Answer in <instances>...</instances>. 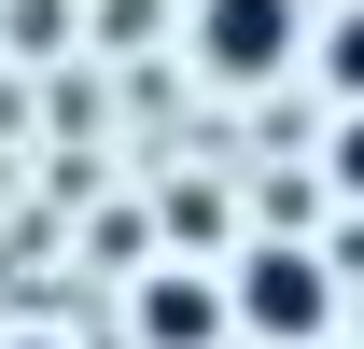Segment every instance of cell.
<instances>
[{"label":"cell","mask_w":364,"mask_h":349,"mask_svg":"<svg viewBox=\"0 0 364 349\" xmlns=\"http://www.w3.org/2000/svg\"><path fill=\"white\" fill-rule=\"evenodd\" d=\"M294 43H309L294 0H182V56H196L210 84H280Z\"/></svg>","instance_id":"1"},{"label":"cell","mask_w":364,"mask_h":349,"mask_svg":"<svg viewBox=\"0 0 364 349\" xmlns=\"http://www.w3.org/2000/svg\"><path fill=\"white\" fill-rule=\"evenodd\" d=\"M238 321H252L267 349H322V336H336V279H322V252L267 238V252L238 265Z\"/></svg>","instance_id":"2"},{"label":"cell","mask_w":364,"mask_h":349,"mask_svg":"<svg viewBox=\"0 0 364 349\" xmlns=\"http://www.w3.org/2000/svg\"><path fill=\"white\" fill-rule=\"evenodd\" d=\"M140 336L154 349H210L225 336V294H210V279H140Z\"/></svg>","instance_id":"3"},{"label":"cell","mask_w":364,"mask_h":349,"mask_svg":"<svg viewBox=\"0 0 364 349\" xmlns=\"http://www.w3.org/2000/svg\"><path fill=\"white\" fill-rule=\"evenodd\" d=\"M322 84L364 98V0H336V14H322Z\"/></svg>","instance_id":"4"},{"label":"cell","mask_w":364,"mask_h":349,"mask_svg":"<svg viewBox=\"0 0 364 349\" xmlns=\"http://www.w3.org/2000/svg\"><path fill=\"white\" fill-rule=\"evenodd\" d=\"M322 182L364 210V98H336V140H322Z\"/></svg>","instance_id":"5"},{"label":"cell","mask_w":364,"mask_h":349,"mask_svg":"<svg viewBox=\"0 0 364 349\" xmlns=\"http://www.w3.org/2000/svg\"><path fill=\"white\" fill-rule=\"evenodd\" d=\"M0 349H56V336H0Z\"/></svg>","instance_id":"6"}]
</instances>
